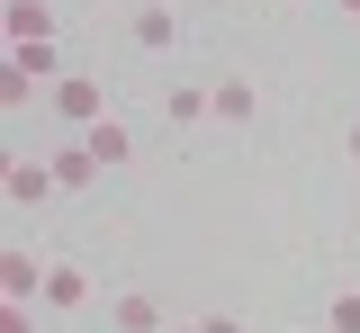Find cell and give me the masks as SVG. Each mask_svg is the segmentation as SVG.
<instances>
[{"instance_id": "cell-1", "label": "cell", "mask_w": 360, "mask_h": 333, "mask_svg": "<svg viewBox=\"0 0 360 333\" xmlns=\"http://www.w3.org/2000/svg\"><path fill=\"white\" fill-rule=\"evenodd\" d=\"M45 117H54V126H72V136H90V126L108 117V91H99L90 72H63V81L45 91Z\"/></svg>"}, {"instance_id": "cell-2", "label": "cell", "mask_w": 360, "mask_h": 333, "mask_svg": "<svg viewBox=\"0 0 360 333\" xmlns=\"http://www.w3.org/2000/svg\"><path fill=\"white\" fill-rule=\"evenodd\" d=\"M127 46L135 54H172V46H189V27H180L172 0H135L127 9Z\"/></svg>"}, {"instance_id": "cell-3", "label": "cell", "mask_w": 360, "mask_h": 333, "mask_svg": "<svg viewBox=\"0 0 360 333\" xmlns=\"http://www.w3.org/2000/svg\"><path fill=\"white\" fill-rule=\"evenodd\" d=\"M45 270H54V261H37L27 243H9V252H0V306H37V297H45Z\"/></svg>"}, {"instance_id": "cell-4", "label": "cell", "mask_w": 360, "mask_h": 333, "mask_svg": "<svg viewBox=\"0 0 360 333\" xmlns=\"http://www.w3.org/2000/svg\"><path fill=\"white\" fill-rule=\"evenodd\" d=\"M108 333H172V315H162L153 288H117L108 297Z\"/></svg>"}, {"instance_id": "cell-5", "label": "cell", "mask_w": 360, "mask_h": 333, "mask_svg": "<svg viewBox=\"0 0 360 333\" xmlns=\"http://www.w3.org/2000/svg\"><path fill=\"white\" fill-rule=\"evenodd\" d=\"M0 198H9V207H45V198H63V181H54V162H45V153H18Z\"/></svg>"}, {"instance_id": "cell-6", "label": "cell", "mask_w": 360, "mask_h": 333, "mask_svg": "<svg viewBox=\"0 0 360 333\" xmlns=\"http://www.w3.org/2000/svg\"><path fill=\"white\" fill-rule=\"evenodd\" d=\"M0 37L9 46H54V9L45 0H0Z\"/></svg>"}, {"instance_id": "cell-7", "label": "cell", "mask_w": 360, "mask_h": 333, "mask_svg": "<svg viewBox=\"0 0 360 333\" xmlns=\"http://www.w3.org/2000/svg\"><path fill=\"white\" fill-rule=\"evenodd\" d=\"M45 162H54V181H63V190H99V181H108V171H99V153H90L82 136H63Z\"/></svg>"}, {"instance_id": "cell-8", "label": "cell", "mask_w": 360, "mask_h": 333, "mask_svg": "<svg viewBox=\"0 0 360 333\" xmlns=\"http://www.w3.org/2000/svg\"><path fill=\"white\" fill-rule=\"evenodd\" d=\"M90 306V270L82 261H54V270H45V315H82Z\"/></svg>"}, {"instance_id": "cell-9", "label": "cell", "mask_w": 360, "mask_h": 333, "mask_svg": "<svg viewBox=\"0 0 360 333\" xmlns=\"http://www.w3.org/2000/svg\"><path fill=\"white\" fill-rule=\"evenodd\" d=\"M252 117H262L252 72H217V126H252Z\"/></svg>"}, {"instance_id": "cell-10", "label": "cell", "mask_w": 360, "mask_h": 333, "mask_svg": "<svg viewBox=\"0 0 360 333\" xmlns=\"http://www.w3.org/2000/svg\"><path fill=\"white\" fill-rule=\"evenodd\" d=\"M162 117H172V136L180 126H207V117H217V81H180V91L162 99Z\"/></svg>"}, {"instance_id": "cell-11", "label": "cell", "mask_w": 360, "mask_h": 333, "mask_svg": "<svg viewBox=\"0 0 360 333\" xmlns=\"http://www.w3.org/2000/svg\"><path fill=\"white\" fill-rule=\"evenodd\" d=\"M90 153H99V171H127V162H135V136H127V126H117V117H99V126H90Z\"/></svg>"}, {"instance_id": "cell-12", "label": "cell", "mask_w": 360, "mask_h": 333, "mask_svg": "<svg viewBox=\"0 0 360 333\" xmlns=\"http://www.w3.org/2000/svg\"><path fill=\"white\" fill-rule=\"evenodd\" d=\"M324 333H360V288H333L324 297Z\"/></svg>"}, {"instance_id": "cell-13", "label": "cell", "mask_w": 360, "mask_h": 333, "mask_svg": "<svg viewBox=\"0 0 360 333\" xmlns=\"http://www.w3.org/2000/svg\"><path fill=\"white\" fill-rule=\"evenodd\" d=\"M27 99H37V81H27L18 63H0V108H27Z\"/></svg>"}, {"instance_id": "cell-14", "label": "cell", "mask_w": 360, "mask_h": 333, "mask_svg": "<svg viewBox=\"0 0 360 333\" xmlns=\"http://www.w3.org/2000/svg\"><path fill=\"white\" fill-rule=\"evenodd\" d=\"M0 333H37V306H0Z\"/></svg>"}, {"instance_id": "cell-15", "label": "cell", "mask_w": 360, "mask_h": 333, "mask_svg": "<svg viewBox=\"0 0 360 333\" xmlns=\"http://www.w3.org/2000/svg\"><path fill=\"white\" fill-rule=\"evenodd\" d=\"M342 153H352V171H360V117H352V126H342Z\"/></svg>"}, {"instance_id": "cell-16", "label": "cell", "mask_w": 360, "mask_h": 333, "mask_svg": "<svg viewBox=\"0 0 360 333\" xmlns=\"http://www.w3.org/2000/svg\"><path fill=\"white\" fill-rule=\"evenodd\" d=\"M198 333H243V325H234V315H207V325H198Z\"/></svg>"}, {"instance_id": "cell-17", "label": "cell", "mask_w": 360, "mask_h": 333, "mask_svg": "<svg viewBox=\"0 0 360 333\" xmlns=\"http://www.w3.org/2000/svg\"><path fill=\"white\" fill-rule=\"evenodd\" d=\"M333 9H342V18H360V0H333Z\"/></svg>"}, {"instance_id": "cell-18", "label": "cell", "mask_w": 360, "mask_h": 333, "mask_svg": "<svg viewBox=\"0 0 360 333\" xmlns=\"http://www.w3.org/2000/svg\"><path fill=\"white\" fill-rule=\"evenodd\" d=\"M172 333H198V325H172Z\"/></svg>"}]
</instances>
